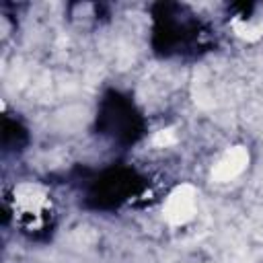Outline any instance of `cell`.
Instances as JSON below:
<instances>
[{"label":"cell","instance_id":"obj_1","mask_svg":"<svg viewBox=\"0 0 263 263\" xmlns=\"http://www.w3.org/2000/svg\"><path fill=\"white\" fill-rule=\"evenodd\" d=\"M195 199H197V191L193 185L183 183V185L175 187L168 193L164 208H162L164 220L173 226H183V224L191 222L195 216Z\"/></svg>","mask_w":263,"mask_h":263},{"label":"cell","instance_id":"obj_2","mask_svg":"<svg viewBox=\"0 0 263 263\" xmlns=\"http://www.w3.org/2000/svg\"><path fill=\"white\" fill-rule=\"evenodd\" d=\"M249 164V152L247 148L242 146H234V148H228L220 160L216 162V166L212 168V179L218 181V183H226L234 177H238Z\"/></svg>","mask_w":263,"mask_h":263},{"label":"cell","instance_id":"obj_3","mask_svg":"<svg viewBox=\"0 0 263 263\" xmlns=\"http://www.w3.org/2000/svg\"><path fill=\"white\" fill-rule=\"evenodd\" d=\"M14 205L27 214H39L49 205V197L41 185L23 183L14 189Z\"/></svg>","mask_w":263,"mask_h":263},{"label":"cell","instance_id":"obj_4","mask_svg":"<svg viewBox=\"0 0 263 263\" xmlns=\"http://www.w3.org/2000/svg\"><path fill=\"white\" fill-rule=\"evenodd\" d=\"M232 29L236 31L238 37L247 41H257L263 37V16L253 14V16H236L232 21Z\"/></svg>","mask_w":263,"mask_h":263},{"label":"cell","instance_id":"obj_5","mask_svg":"<svg viewBox=\"0 0 263 263\" xmlns=\"http://www.w3.org/2000/svg\"><path fill=\"white\" fill-rule=\"evenodd\" d=\"M175 142H177V136H175L173 129H160V132H156L154 138H152V144L158 146V148L171 146V144H175Z\"/></svg>","mask_w":263,"mask_h":263}]
</instances>
